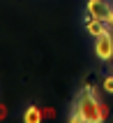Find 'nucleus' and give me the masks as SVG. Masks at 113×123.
<instances>
[{
    "instance_id": "20e7f679",
    "label": "nucleus",
    "mask_w": 113,
    "mask_h": 123,
    "mask_svg": "<svg viewBox=\"0 0 113 123\" xmlns=\"http://www.w3.org/2000/svg\"><path fill=\"white\" fill-rule=\"evenodd\" d=\"M108 23L106 21H99V19H92V16H86V33L92 35V37H99V35H104L108 30Z\"/></svg>"
},
{
    "instance_id": "6e6552de",
    "label": "nucleus",
    "mask_w": 113,
    "mask_h": 123,
    "mask_svg": "<svg viewBox=\"0 0 113 123\" xmlns=\"http://www.w3.org/2000/svg\"><path fill=\"white\" fill-rule=\"evenodd\" d=\"M108 26H111V30H113V16H111V21H108Z\"/></svg>"
},
{
    "instance_id": "7ed1b4c3",
    "label": "nucleus",
    "mask_w": 113,
    "mask_h": 123,
    "mask_svg": "<svg viewBox=\"0 0 113 123\" xmlns=\"http://www.w3.org/2000/svg\"><path fill=\"white\" fill-rule=\"evenodd\" d=\"M95 54L99 61H111L113 58V35H111V28H108L104 35L95 37Z\"/></svg>"
},
{
    "instance_id": "f257e3e1",
    "label": "nucleus",
    "mask_w": 113,
    "mask_h": 123,
    "mask_svg": "<svg viewBox=\"0 0 113 123\" xmlns=\"http://www.w3.org/2000/svg\"><path fill=\"white\" fill-rule=\"evenodd\" d=\"M99 107H102V102L97 100V95H95V88H86V91L79 93L74 109L81 114V118L86 123H97V121H102L99 118Z\"/></svg>"
},
{
    "instance_id": "0eeeda50",
    "label": "nucleus",
    "mask_w": 113,
    "mask_h": 123,
    "mask_svg": "<svg viewBox=\"0 0 113 123\" xmlns=\"http://www.w3.org/2000/svg\"><path fill=\"white\" fill-rule=\"evenodd\" d=\"M106 116H108V107H106V105H102V107H99V118L104 121Z\"/></svg>"
},
{
    "instance_id": "39448f33",
    "label": "nucleus",
    "mask_w": 113,
    "mask_h": 123,
    "mask_svg": "<svg viewBox=\"0 0 113 123\" xmlns=\"http://www.w3.org/2000/svg\"><path fill=\"white\" fill-rule=\"evenodd\" d=\"M42 118H44V111L37 109L35 105H30V107L23 109V121H26V123H39Z\"/></svg>"
},
{
    "instance_id": "423d86ee",
    "label": "nucleus",
    "mask_w": 113,
    "mask_h": 123,
    "mask_svg": "<svg viewBox=\"0 0 113 123\" xmlns=\"http://www.w3.org/2000/svg\"><path fill=\"white\" fill-rule=\"evenodd\" d=\"M104 91H106V93H113V74L104 79Z\"/></svg>"
},
{
    "instance_id": "f03ea898",
    "label": "nucleus",
    "mask_w": 113,
    "mask_h": 123,
    "mask_svg": "<svg viewBox=\"0 0 113 123\" xmlns=\"http://www.w3.org/2000/svg\"><path fill=\"white\" fill-rule=\"evenodd\" d=\"M86 14L92 16V19H99V21H111L113 16V7H108L106 0H88L86 2Z\"/></svg>"
}]
</instances>
